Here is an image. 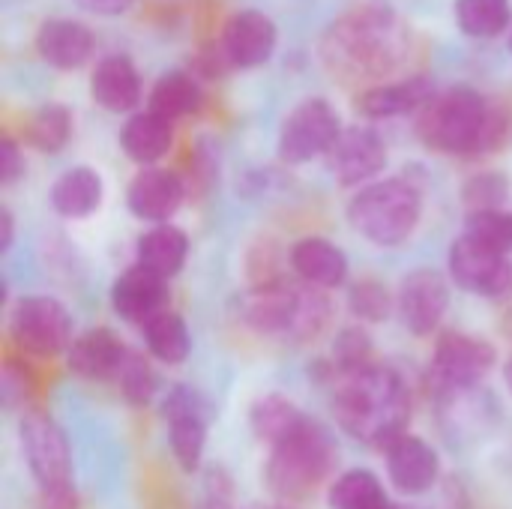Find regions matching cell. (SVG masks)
Listing matches in <instances>:
<instances>
[{
	"label": "cell",
	"mask_w": 512,
	"mask_h": 509,
	"mask_svg": "<svg viewBox=\"0 0 512 509\" xmlns=\"http://www.w3.org/2000/svg\"><path fill=\"white\" fill-rule=\"evenodd\" d=\"M498 366V348L474 333H441L432 351V384L441 396H459L480 387Z\"/></svg>",
	"instance_id": "8"
},
{
	"label": "cell",
	"mask_w": 512,
	"mask_h": 509,
	"mask_svg": "<svg viewBox=\"0 0 512 509\" xmlns=\"http://www.w3.org/2000/svg\"><path fill=\"white\" fill-rule=\"evenodd\" d=\"M144 345H147V354L165 366H180L186 363L189 351H192V336H189V327L183 321L180 312L174 309H162L159 315H153L144 327Z\"/></svg>",
	"instance_id": "30"
},
{
	"label": "cell",
	"mask_w": 512,
	"mask_h": 509,
	"mask_svg": "<svg viewBox=\"0 0 512 509\" xmlns=\"http://www.w3.org/2000/svg\"><path fill=\"white\" fill-rule=\"evenodd\" d=\"M12 240H15V216L3 204L0 207V252H9L12 249Z\"/></svg>",
	"instance_id": "42"
},
{
	"label": "cell",
	"mask_w": 512,
	"mask_h": 509,
	"mask_svg": "<svg viewBox=\"0 0 512 509\" xmlns=\"http://www.w3.org/2000/svg\"><path fill=\"white\" fill-rule=\"evenodd\" d=\"M384 462H387V480L393 483L396 492H402L408 498H420V495L432 492L441 480L438 450L411 432L396 438L384 450Z\"/></svg>",
	"instance_id": "17"
},
{
	"label": "cell",
	"mask_w": 512,
	"mask_h": 509,
	"mask_svg": "<svg viewBox=\"0 0 512 509\" xmlns=\"http://www.w3.org/2000/svg\"><path fill=\"white\" fill-rule=\"evenodd\" d=\"M339 462V447L333 435L312 417L303 420L297 432L270 447V459L264 468V483L276 501H300L312 495L318 486L333 483V471Z\"/></svg>",
	"instance_id": "3"
},
{
	"label": "cell",
	"mask_w": 512,
	"mask_h": 509,
	"mask_svg": "<svg viewBox=\"0 0 512 509\" xmlns=\"http://www.w3.org/2000/svg\"><path fill=\"white\" fill-rule=\"evenodd\" d=\"M33 42H36L39 57L60 72L81 69L93 57V48H96L93 30L81 21H72V18L42 21Z\"/></svg>",
	"instance_id": "23"
},
{
	"label": "cell",
	"mask_w": 512,
	"mask_h": 509,
	"mask_svg": "<svg viewBox=\"0 0 512 509\" xmlns=\"http://www.w3.org/2000/svg\"><path fill=\"white\" fill-rule=\"evenodd\" d=\"M342 129L339 111L324 96H309L285 114L276 153L285 165H306L318 156H327Z\"/></svg>",
	"instance_id": "10"
},
{
	"label": "cell",
	"mask_w": 512,
	"mask_h": 509,
	"mask_svg": "<svg viewBox=\"0 0 512 509\" xmlns=\"http://www.w3.org/2000/svg\"><path fill=\"white\" fill-rule=\"evenodd\" d=\"M141 75L129 54H105L90 72V96L111 114H132L141 105Z\"/></svg>",
	"instance_id": "21"
},
{
	"label": "cell",
	"mask_w": 512,
	"mask_h": 509,
	"mask_svg": "<svg viewBox=\"0 0 512 509\" xmlns=\"http://www.w3.org/2000/svg\"><path fill=\"white\" fill-rule=\"evenodd\" d=\"M303 420L306 414L297 408V402H291L282 393H267L255 399L249 408V429L267 447H276L279 441H285L291 432L303 426Z\"/></svg>",
	"instance_id": "29"
},
{
	"label": "cell",
	"mask_w": 512,
	"mask_h": 509,
	"mask_svg": "<svg viewBox=\"0 0 512 509\" xmlns=\"http://www.w3.org/2000/svg\"><path fill=\"white\" fill-rule=\"evenodd\" d=\"M18 447L39 489V498H57L75 492L69 441L48 414L27 408L18 417Z\"/></svg>",
	"instance_id": "6"
},
{
	"label": "cell",
	"mask_w": 512,
	"mask_h": 509,
	"mask_svg": "<svg viewBox=\"0 0 512 509\" xmlns=\"http://www.w3.org/2000/svg\"><path fill=\"white\" fill-rule=\"evenodd\" d=\"M129 348L111 327H90L75 336L72 348L66 351V369L81 381H111L117 378Z\"/></svg>",
	"instance_id": "18"
},
{
	"label": "cell",
	"mask_w": 512,
	"mask_h": 509,
	"mask_svg": "<svg viewBox=\"0 0 512 509\" xmlns=\"http://www.w3.org/2000/svg\"><path fill=\"white\" fill-rule=\"evenodd\" d=\"M246 509H297L294 504H288V501H273V504H252V507Z\"/></svg>",
	"instance_id": "43"
},
{
	"label": "cell",
	"mask_w": 512,
	"mask_h": 509,
	"mask_svg": "<svg viewBox=\"0 0 512 509\" xmlns=\"http://www.w3.org/2000/svg\"><path fill=\"white\" fill-rule=\"evenodd\" d=\"M447 273L450 279L486 300H507L512 297V258L483 246L480 240L459 234L447 252Z\"/></svg>",
	"instance_id": "11"
},
{
	"label": "cell",
	"mask_w": 512,
	"mask_h": 509,
	"mask_svg": "<svg viewBox=\"0 0 512 509\" xmlns=\"http://www.w3.org/2000/svg\"><path fill=\"white\" fill-rule=\"evenodd\" d=\"M48 201H51V210L63 219H72V222L90 219L105 201L102 174L90 165H72L51 183Z\"/></svg>",
	"instance_id": "24"
},
{
	"label": "cell",
	"mask_w": 512,
	"mask_h": 509,
	"mask_svg": "<svg viewBox=\"0 0 512 509\" xmlns=\"http://www.w3.org/2000/svg\"><path fill=\"white\" fill-rule=\"evenodd\" d=\"M450 309V279L432 267L408 273L396 291V312L408 333L432 336Z\"/></svg>",
	"instance_id": "13"
},
{
	"label": "cell",
	"mask_w": 512,
	"mask_h": 509,
	"mask_svg": "<svg viewBox=\"0 0 512 509\" xmlns=\"http://www.w3.org/2000/svg\"><path fill=\"white\" fill-rule=\"evenodd\" d=\"M72 111L63 105V102H48V105H39L27 123H24V141L39 150V153H60L69 138H72Z\"/></svg>",
	"instance_id": "31"
},
{
	"label": "cell",
	"mask_w": 512,
	"mask_h": 509,
	"mask_svg": "<svg viewBox=\"0 0 512 509\" xmlns=\"http://www.w3.org/2000/svg\"><path fill=\"white\" fill-rule=\"evenodd\" d=\"M435 99V84L426 75H411L405 81L375 84L357 93L354 108L366 120H393L405 114H420Z\"/></svg>",
	"instance_id": "19"
},
{
	"label": "cell",
	"mask_w": 512,
	"mask_h": 509,
	"mask_svg": "<svg viewBox=\"0 0 512 509\" xmlns=\"http://www.w3.org/2000/svg\"><path fill=\"white\" fill-rule=\"evenodd\" d=\"M9 339L12 345L39 360L60 357L75 342V324L69 309L48 294L21 297L9 312Z\"/></svg>",
	"instance_id": "7"
},
{
	"label": "cell",
	"mask_w": 512,
	"mask_h": 509,
	"mask_svg": "<svg viewBox=\"0 0 512 509\" xmlns=\"http://www.w3.org/2000/svg\"><path fill=\"white\" fill-rule=\"evenodd\" d=\"M504 381H507V390H510L512 396V357L504 363Z\"/></svg>",
	"instance_id": "44"
},
{
	"label": "cell",
	"mask_w": 512,
	"mask_h": 509,
	"mask_svg": "<svg viewBox=\"0 0 512 509\" xmlns=\"http://www.w3.org/2000/svg\"><path fill=\"white\" fill-rule=\"evenodd\" d=\"M468 237L480 240L483 246L512 255V213L510 210H480V213H468L465 219V231Z\"/></svg>",
	"instance_id": "36"
},
{
	"label": "cell",
	"mask_w": 512,
	"mask_h": 509,
	"mask_svg": "<svg viewBox=\"0 0 512 509\" xmlns=\"http://www.w3.org/2000/svg\"><path fill=\"white\" fill-rule=\"evenodd\" d=\"M507 198H510V180L501 171H480V174L468 177L462 186V201H465L468 213L504 210Z\"/></svg>",
	"instance_id": "35"
},
{
	"label": "cell",
	"mask_w": 512,
	"mask_h": 509,
	"mask_svg": "<svg viewBox=\"0 0 512 509\" xmlns=\"http://www.w3.org/2000/svg\"><path fill=\"white\" fill-rule=\"evenodd\" d=\"M453 15L465 36L495 39L510 27L512 6L510 0H456Z\"/></svg>",
	"instance_id": "32"
},
{
	"label": "cell",
	"mask_w": 512,
	"mask_h": 509,
	"mask_svg": "<svg viewBox=\"0 0 512 509\" xmlns=\"http://www.w3.org/2000/svg\"><path fill=\"white\" fill-rule=\"evenodd\" d=\"M333 417L351 438L387 450L396 438L408 435L411 393L402 375L384 363H372L354 372H333Z\"/></svg>",
	"instance_id": "1"
},
{
	"label": "cell",
	"mask_w": 512,
	"mask_h": 509,
	"mask_svg": "<svg viewBox=\"0 0 512 509\" xmlns=\"http://www.w3.org/2000/svg\"><path fill=\"white\" fill-rule=\"evenodd\" d=\"M327 507L330 509H402L396 507L381 483V477L369 468H348L336 474L327 486Z\"/></svg>",
	"instance_id": "28"
},
{
	"label": "cell",
	"mask_w": 512,
	"mask_h": 509,
	"mask_svg": "<svg viewBox=\"0 0 512 509\" xmlns=\"http://www.w3.org/2000/svg\"><path fill=\"white\" fill-rule=\"evenodd\" d=\"M324 159H327V171L336 177L339 186L363 189L381 177L390 153H387V141L378 135V129L357 123V126L342 129L339 141L333 144V150Z\"/></svg>",
	"instance_id": "12"
},
{
	"label": "cell",
	"mask_w": 512,
	"mask_h": 509,
	"mask_svg": "<svg viewBox=\"0 0 512 509\" xmlns=\"http://www.w3.org/2000/svg\"><path fill=\"white\" fill-rule=\"evenodd\" d=\"M174 147V123L153 114V111H135L120 129V150L141 168L159 165Z\"/></svg>",
	"instance_id": "25"
},
{
	"label": "cell",
	"mask_w": 512,
	"mask_h": 509,
	"mask_svg": "<svg viewBox=\"0 0 512 509\" xmlns=\"http://www.w3.org/2000/svg\"><path fill=\"white\" fill-rule=\"evenodd\" d=\"M375 363V348H372V336L366 333L363 324L354 327H342L336 342H333V372H354L363 366Z\"/></svg>",
	"instance_id": "37"
},
{
	"label": "cell",
	"mask_w": 512,
	"mask_h": 509,
	"mask_svg": "<svg viewBox=\"0 0 512 509\" xmlns=\"http://www.w3.org/2000/svg\"><path fill=\"white\" fill-rule=\"evenodd\" d=\"M24 153L18 147V141L12 135H3L0 138V183L3 186H12L24 177Z\"/></svg>",
	"instance_id": "39"
},
{
	"label": "cell",
	"mask_w": 512,
	"mask_h": 509,
	"mask_svg": "<svg viewBox=\"0 0 512 509\" xmlns=\"http://www.w3.org/2000/svg\"><path fill=\"white\" fill-rule=\"evenodd\" d=\"M81 9L93 12V15H105V18H114V15H123L132 9L135 0H75Z\"/></svg>",
	"instance_id": "41"
},
{
	"label": "cell",
	"mask_w": 512,
	"mask_h": 509,
	"mask_svg": "<svg viewBox=\"0 0 512 509\" xmlns=\"http://www.w3.org/2000/svg\"><path fill=\"white\" fill-rule=\"evenodd\" d=\"M186 258H189V234L174 222L150 225L135 243V264L156 273L165 282L180 276Z\"/></svg>",
	"instance_id": "26"
},
{
	"label": "cell",
	"mask_w": 512,
	"mask_h": 509,
	"mask_svg": "<svg viewBox=\"0 0 512 509\" xmlns=\"http://www.w3.org/2000/svg\"><path fill=\"white\" fill-rule=\"evenodd\" d=\"M510 114L474 87H450L417 114V138L444 156H489L504 147Z\"/></svg>",
	"instance_id": "2"
},
{
	"label": "cell",
	"mask_w": 512,
	"mask_h": 509,
	"mask_svg": "<svg viewBox=\"0 0 512 509\" xmlns=\"http://www.w3.org/2000/svg\"><path fill=\"white\" fill-rule=\"evenodd\" d=\"M348 225L372 246L393 249L414 237L423 219V192L408 177H384L354 192Z\"/></svg>",
	"instance_id": "4"
},
{
	"label": "cell",
	"mask_w": 512,
	"mask_h": 509,
	"mask_svg": "<svg viewBox=\"0 0 512 509\" xmlns=\"http://www.w3.org/2000/svg\"><path fill=\"white\" fill-rule=\"evenodd\" d=\"M114 387L120 390V396L132 408H147L159 393V375H156V369L150 366V360L144 354L129 348V354H126L117 378H114Z\"/></svg>",
	"instance_id": "34"
},
{
	"label": "cell",
	"mask_w": 512,
	"mask_h": 509,
	"mask_svg": "<svg viewBox=\"0 0 512 509\" xmlns=\"http://www.w3.org/2000/svg\"><path fill=\"white\" fill-rule=\"evenodd\" d=\"M330 66L354 75H381L405 54V33L384 9H360L345 15L324 39Z\"/></svg>",
	"instance_id": "5"
},
{
	"label": "cell",
	"mask_w": 512,
	"mask_h": 509,
	"mask_svg": "<svg viewBox=\"0 0 512 509\" xmlns=\"http://www.w3.org/2000/svg\"><path fill=\"white\" fill-rule=\"evenodd\" d=\"M186 201V183L177 171L153 165L141 168L126 186V207L135 219L147 225L171 222Z\"/></svg>",
	"instance_id": "16"
},
{
	"label": "cell",
	"mask_w": 512,
	"mask_h": 509,
	"mask_svg": "<svg viewBox=\"0 0 512 509\" xmlns=\"http://www.w3.org/2000/svg\"><path fill=\"white\" fill-rule=\"evenodd\" d=\"M279 45V30L261 9H237L219 39L216 57L225 69H258Z\"/></svg>",
	"instance_id": "14"
},
{
	"label": "cell",
	"mask_w": 512,
	"mask_h": 509,
	"mask_svg": "<svg viewBox=\"0 0 512 509\" xmlns=\"http://www.w3.org/2000/svg\"><path fill=\"white\" fill-rule=\"evenodd\" d=\"M165 279H159L156 273L132 264L129 270H123L114 282H111V309L120 321L126 324H138L144 327L153 315H159L168 300L165 291Z\"/></svg>",
	"instance_id": "20"
},
{
	"label": "cell",
	"mask_w": 512,
	"mask_h": 509,
	"mask_svg": "<svg viewBox=\"0 0 512 509\" xmlns=\"http://www.w3.org/2000/svg\"><path fill=\"white\" fill-rule=\"evenodd\" d=\"M282 252L273 240H258L249 252H246V276H249V288L258 285H273L282 282Z\"/></svg>",
	"instance_id": "38"
},
{
	"label": "cell",
	"mask_w": 512,
	"mask_h": 509,
	"mask_svg": "<svg viewBox=\"0 0 512 509\" xmlns=\"http://www.w3.org/2000/svg\"><path fill=\"white\" fill-rule=\"evenodd\" d=\"M300 291H303V282H291V279L246 288L240 297L243 324L252 327L258 336L291 339L297 309H300Z\"/></svg>",
	"instance_id": "15"
},
{
	"label": "cell",
	"mask_w": 512,
	"mask_h": 509,
	"mask_svg": "<svg viewBox=\"0 0 512 509\" xmlns=\"http://www.w3.org/2000/svg\"><path fill=\"white\" fill-rule=\"evenodd\" d=\"M30 387H33L30 375H27L24 369H18V366H15V360H9V363H6V369H3V387H0V390H3V402H6V405L27 402Z\"/></svg>",
	"instance_id": "40"
},
{
	"label": "cell",
	"mask_w": 512,
	"mask_h": 509,
	"mask_svg": "<svg viewBox=\"0 0 512 509\" xmlns=\"http://www.w3.org/2000/svg\"><path fill=\"white\" fill-rule=\"evenodd\" d=\"M201 105H204V90H201L198 78L189 72H180V69L159 75L147 96V111H153L171 123L198 114Z\"/></svg>",
	"instance_id": "27"
},
{
	"label": "cell",
	"mask_w": 512,
	"mask_h": 509,
	"mask_svg": "<svg viewBox=\"0 0 512 509\" xmlns=\"http://www.w3.org/2000/svg\"><path fill=\"white\" fill-rule=\"evenodd\" d=\"M288 264L300 282L321 288V291L342 288L348 282V267H351L345 249L321 234L300 237L288 252Z\"/></svg>",
	"instance_id": "22"
},
{
	"label": "cell",
	"mask_w": 512,
	"mask_h": 509,
	"mask_svg": "<svg viewBox=\"0 0 512 509\" xmlns=\"http://www.w3.org/2000/svg\"><path fill=\"white\" fill-rule=\"evenodd\" d=\"M348 312L360 324H384L396 312V294L375 276L357 279L348 288Z\"/></svg>",
	"instance_id": "33"
},
{
	"label": "cell",
	"mask_w": 512,
	"mask_h": 509,
	"mask_svg": "<svg viewBox=\"0 0 512 509\" xmlns=\"http://www.w3.org/2000/svg\"><path fill=\"white\" fill-rule=\"evenodd\" d=\"M216 417V408L210 399L189 387V384H174L165 399H162V420L168 426V447L180 471L195 474L201 471L204 450H207V432Z\"/></svg>",
	"instance_id": "9"
},
{
	"label": "cell",
	"mask_w": 512,
	"mask_h": 509,
	"mask_svg": "<svg viewBox=\"0 0 512 509\" xmlns=\"http://www.w3.org/2000/svg\"><path fill=\"white\" fill-rule=\"evenodd\" d=\"M510 48H512V30H510Z\"/></svg>",
	"instance_id": "45"
}]
</instances>
